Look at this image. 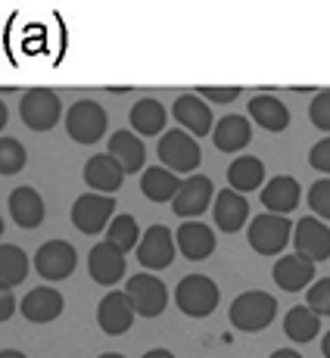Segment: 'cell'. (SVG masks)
Instances as JSON below:
<instances>
[{"mask_svg": "<svg viewBox=\"0 0 330 358\" xmlns=\"http://www.w3.org/2000/svg\"><path fill=\"white\" fill-rule=\"evenodd\" d=\"M278 315V299L265 290H246L231 302V324L243 334H259Z\"/></svg>", "mask_w": 330, "mask_h": 358, "instance_id": "obj_1", "label": "cell"}, {"mask_svg": "<svg viewBox=\"0 0 330 358\" xmlns=\"http://www.w3.org/2000/svg\"><path fill=\"white\" fill-rule=\"evenodd\" d=\"M156 153H159V162L168 171H175V175H194L199 169V162H203V150H199V143L194 141V134H187V131H181V128L165 131L159 137Z\"/></svg>", "mask_w": 330, "mask_h": 358, "instance_id": "obj_2", "label": "cell"}, {"mask_svg": "<svg viewBox=\"0 0 330 358\" xmlns=\"http://www.w3.org/2000/svg\"><path fill=\"white\" fill-rule=\"evenodd\" d=\"M218 299H222L218 284L212 278H206V274H187V278H181V284L175 290L178 308L187 318H206V315H212Z\"/></svg>", "mask_w": 330, "mask_h": 358, "instance_id": "obj_3", "label": "cell"}, {"mask_svg": "<svg viewBox=\"0 0 330 358\" xmlns=\"http://www.w3.org/2000/svg\"><path fill=\"white\" fill-rule=\"evenodd\" d=\"M66 131L75 143H97L106 134V113L94 100H75L66 109Z\"/></svg>", "mask_w": 330, "mask_h": 358, "instance_id": "obj_4", "label": "cell"}, {"mask_svg": "<svg viewBox=\"0 0 330 358\" xmlns=\"http://www.w3.org/2000/svg\"><path fill=\"white\" fill-rule=\"evenodd\" d=\"M19 115L31 131H50L63 119V103H59L57 91L34 87V91H25V97L19 100Z\"/></svg>", "mask_w": 330, "mask_h": 358, "instance_id": "obj_5", "label": "cell"}, {"mask_svg": "<svg viewBox=\"0 0 330 358\" xmlns=\"http://www.w3.org/2000/svg\"><path fill=\"white\" fill-rule=\"evenodd\" d=\"M128 299H131L134 312L141 315V318H159L165 312V306H168V290H165V284L156 274H134L131 280H128L125 287Z\"/></svg>", "mask_w": 330, "mask_h": 358, "instance_id": "obj_6", "label": "cell"}, {"mask_svg": "<svg viewBox=\"0 0 330 358\" xmlns=\"http://www.w3.org/2000/svg\"><path fill=\"white\" fill-rule=\"evenodd\" d=\"M290 218L284 215H259L252 218L250 224V246L259 252V256H278V252H284V246L290 243Z\"/></svg>", "mask_w": 330, "mask_h": 358, "instance_id": "obj_7", "label": "cell"}, {"mask_svg": "<svg viewBox=\"0 0 330 358\" xmlns=\"http://www.w3.org/2000/svg\"><path fill=\"white\" fill-rule=\"evenodd\" d=\"M78 265V252L66 240H47L34 252V271L44 280H66Z\"/></svg>", "mask_w": 330, "mask_h": 358, "instance_id": "obj_8", "label": "cell"}, {"mask_svg": "<svg viewBox=\"0 0 330 358\" xmlns=\"http://www.w3.org/2000/svg\"><path fill=\"white\" fill-rule=\"evenodd\" d=\"M113 212H115V196L85 194L72 206V224L81 234H100L103 228L113 224Z\"/></svg>", "mask_w": 330, "mask_h": 358, "instance_id": "obj_9", "label": "cell"}, {"mask_svg": "<svg viewBox=\"0 0 330 358\" xmlns=\"http://www.w3.org/2000/svg\"><path fill=\"white\" fill-rule=\"evenodd\" d=\"M178 250V240L165 224H150L141 237V246H137V259H141L143 268L150 271H162V268L171 265Z\"/></svg>", "mask_w": 330, "mask_h": 358, "instance_id": "obj_10", "label": "cell"}, {"mask_svg": "<svg viewBox=\"0 0 330 358\" xmlns=\"http://www.w3.org/2000/svg\"><path fill=\"white\" fill-rule=\"evenodd\" d=\"M134 318H137V312H134V306H131V299H128V293L125 290H113V293H106L100 299V306H97V324L100 330L106 336H122V334H128L134 324Z\"/></svg>", "mask_w": 330, "mask_h": 358, "instance_id": "obj_11", "label": "cell"}, {"mask_svg": "<svg viewBox=\"0 0 330 358\" xmlns=\"http://www.w3.org/2000/svg\"><path fill=\"white\" fill-rule=\"evenodd\" d=\"M212 196H215V190H212L209 178L206 175H190L187 181L181 184L178 196L171 199V209H175V215L184 218V222H196V215H203V212L209 209Z\"/></svg>", "mask_w": 330, "mask_h": 358, "instance_id": "obj_12", "label": "cell"}, {"mask_svg": "<svg viewBox=\"0 0 330 358\" xmlns=\"http://www.w3.org/2000/svg\"><path fill=\"white\" fill-rule=\"evenodd\" d=\"M293 246L308 262H327L330 259V228L321 218H302V222H296V228H293Z\"/></svg>", "mask_w": 330, "mask_h": 358, "instance_id": "obj_13", "label": "cell"}, {"mask_svg": "<svg viewBox=\"0 0 330 358\" xmlns=\"http://www.w3.org/2000/svg\"><path fill=\"white\" fill-rule=\"evenodd\" d=\"M87 271L100 287H113L115 280L125 278V252H119L109 240H100L87 252Z\"/></svg>", "mask_w": 330, "mask_h": 358, "instance_id": "obj_14", "label": "cell"}, {"mask_svg": "<svg viewBox=\"0 0 330 358\" xmlns=\"http://www.w3.org/2000/svg\"><path fill=\"white\" fill-rule=\"evenodd\" d=\"M271 278H274V284L287 293L306 290V287L315 284V262H308L306 256H299V252L280 256L271 268Z\"/></svg>", "mask_w": 330, "mask_h": 358, "instance_id": "obj_15", "label": "cell"}, {"mask_svg": "<svg viewBox=\"0 0 330 358\" xmlns=\"http://www.w3.org/2000/svg\"><path fill=\"white\" fill-rule=\"evenodd\" d=\"M63 293L53 290V287H34V290L25 293L19 312L31 321V324H50L63 315Z\"/></svg>", "mask_w": 330, "mask_h": 358, "instance_id": "obj_16", "label": "cell"}, {"mask_svg": "<svg viewBox=\"0 0 330 358\" xmlns=\"http://www.w3.org/2000/svg\"><path fill=\"white\" fill-rule=\"evenodd\" d=\"M171 115L194 137H206L212 131V109L199 94H181L175 100V106H171Z\"/></svg>", "mask_w": 330, "mask_h": 358, "instance_id": "obj_17", "label": "cell"}, {"mask_svg": "<svg viewBox=\"0 0 330 358\" xmlns=\"http://www.w3.org/2000/svg\"><path fill=\"white\" fill-rule=\"evenodd\" d=\"M175 240H178V250L184 252L190 262H203L215 252V231L203 222H181V228L175 231Z\"/></svg>", "mask_w": 330, "mask_h": 358, "instance_id": "obj_18", "label": "cell"}, {"mask_svg": "<svg viewBox=\"0 0 330 358\" xmlns=\"http://www.w3.org/2000/svg\"><path fill=\"white\" fill-rule=\"evenodd\" d=\"M85 181L91 190H100L103 196H113L115 190L122 187V181H125V169L109 153L91 156V159L85 162Z\"/></svg>", "mask_w": 330, "mask_h": 358, "instance_id": "obj_19", "label": "cell"}, {"mask_svg": "<svg viewBox=\"0 0 330 358\" xmlns=\"http://www.w3.org/2000/svg\"><path fill=\"white\" fill-rule=\"evenodd\" d=\"M6 209H10L13 222L25 231L38 228V224L47 218V206H44V199H41V194L34 187H16L10 194V199H6Z\"/></svg>", "mask_w": 330, "mask_h": 358, "instance_id": "obj_20", "label": "cell"}, {"mask_svg": "<svg viewBox=\"0 0 330 358\" xmlns=\"http://www.w3.org/2000/svg\"><path fill=\"white\" fill-rule=\"evenodd\" d=\"M106 143H109V156L125 169V175H137L147 165V147H143L141 134H134V131H115Z\"/></svg>", "mask_w": 330, "mask_h": 358, "instance_id": "obj_21", "label": "cell"}, {"mask_svg": "<svg viewBox=\"0 0 330 358\" xmlns=\"http://www.w3.org/2000/svg\"><path fill=\"white\" fill-rule=\"evenodd\" d=\"M252 141V125L246 115H222L212 131V143L222 153H240Z\"/></svg>", "mask_w": 330, "mask_h": 358, "instance_id": "obj_22", "label": "cell"}, {"mask_svg": "<svg viewBox=\"0 0 330 358\" xmlns=\"http://www.w3.org/2000/svg\"><path fill=\"white\" fill-rule=\"evenodd\" d=\"M262 206L271 215H287L299 206V181L290 175H274L262 190Z\"/></svg>", "mask_w": 330, "mask_h": 358, "instance_id": "obj_23", "label": "cell"}, {"mask_svg": "<svg viewBox=\"0 0 330 358\" xmlns=\"http://www.w3.org/2000/svg\"><path fill=\"white\" fill-rule=\"evenodd\" d=\"M246 218H250V203H246L243 194L228 187L215 196V228L218 231H224V234L240 231L246 224Z\"/></svg>", "mask_w": 330, "mask_h": 358, "instance_id": "obj_24", "label": "cell"}, {"mask_svg": "<svg viewBox=\"0 0 330 358\" xmlns=\"http://www.w3.org/2000/svg\"><path fill=\"white\" fill-rule=\"evenodd\" d=\"M246 109H250V115L265 131H274V134H280V131L290 128V109H287L278 97H271V94H259V97H252Z\"/></svg>", "mask_w": 330, "mask_h": 358, "instance_id": "obj_25", "label": "cell"}, {"mask_svg": "<svg viewBox=\"0 0 330 358\" xmlns=\"http://www.w3.org/2000/svg\"><path fill=\"white\" fill-rule=\"evenodd\" d=\"M181 184H184L181 178H178L175 171H168L165 165H153V169H147L141 178V190L150 203H168V199H175Z\"/></svg>", "mask_w": 330, "mask_h": 358, "instance_id": "obj_26", "label": "cell"}, {"mask_svg": "<svg viewBox=\"0 0 330 358\" xmlns=\"http://www.w3.org/2000/svg\"><path fill=\"white\" fill-rule=\"evenodd\" d=\"M165 119H168V113H165V106L156 97H143L131 106V125H134V134L141 137L162 134Z\"/></svg>", "mask_w": 330, "mask_h": 358, "instance_id": "obj_27", "label": "cell"}, {"mask_svg": "<svg viewBox=\"0 0 330 358\" xmlns=\"http://www.w3.org/2000/svg\"><path fill=\"white\" fill-rule=\"evenodd\" d=\"M228 184L237 194H246V190H259L265 184V165L256 159V156H237L228 165Z\"/></svg>", "mask_w": 330, "mask_h": 358, "instance_id": "obj_28", "label": "cell"}, {"mask_svg": "<svg viewBox=\"0 0 330 358\" xmlns=\"http://www.w3.org/2000/svg\"><path fill=\"white\" fill-rule=\"evenodd\" d=\"M321 330V315H315L308 306H293L284 315V334L293 343H312Z\"/></svg>", "mask_w": 330, "mask_h": 358, "instance_id": "obj_29", "label": "cell"}, {"mask_svg": "<svg viewBox=\"0 0 330 358\" xmlns=\"http://www.w3.org/2000/svg\"><path fill=\"white\" fill-rule=\"evenodd\" d=\"M25 274H29V256H25L22 246L3 243L0 246V287L13 290L16 284H22Z\"/></svg>", "mask_w": 330, "mask_h": 358, "instance_id": "obj_30", "label": "cell"}, {"mask_svg": "<svg viewBox=\"0 0 330 358\" xmlns=\"http://www.w3.org/2000/svg\"><path fill=\"white\" fill-rule=\"evenodd\" d=\"M106 240L115 246L119 252H131L141 246V231H137L134 215H115L113 224L106 228Z\"/></svg>", "mask_w": 330, "mask_h": 358, "instance_id": "obj_31", "label": "cell"}, {"mask_svg": "<svg viewBox=\"0 0 330 358\" xmlns=\"http://www.w3.org/2000/svg\"><path fill=\"white\" fill-rule=\"evenodd\" d=\"M25 159H29V153H25V147L16 137H10V134L0 137V175H16V171H22Z\"/></svg>", "mask_w": 330, "mask_h": 358, "instance_id": "obj_32", "label": "cell"}, {"mask_svg": "<svg viewBox=\"0 0 330 358\" xmlns=\"http://www.w3.org/2000/svg\"><path fill=\"white\" fill-rule=\"evenodd\" d=\"M308 206H312V215L330 218V178H321L308 187Z\"/></svg>", "mask_w": 330, "mask_h": 358, "instance_id": "obj_33", "label": "cell"}, {"mask_svg": "<svg viewBox=\"0 0 330 358\" xmlns=\"http://www.w3.org/2000/svg\"><path fill=\"white\" fill-rule=\"evenodd\" d=\"M306 299H308V308H312L315 315H330V278L315 280V284L306 290Z\"/></svg>", "mask_w": 330, "mask_h": 358, "instance_id": "obj_34", "label": "cell"}, {"mask_svg": "<svg viewBox=\"0 0 330 358\" xmlns=\"http://www.w3.org/2000/svg\"><path fill=\"white\" fill-rule=\"evenodd\" d=\"M308 119H312V125H315V128L330 131V91L315 94L312 106H308Z\"/></svg>", "mask_w": 330, "mask_h": 358, "instance_id": "obj_35", "label": "cell"}, {"mask_svg": "<svg viewBox=\"0 0 330 358\" xmlns=\"http://www.w3.org/2000/svg\"><path fill=\"white\" fill-rule=\"evenodd\" d=\"M308 165L318 171H324V175H330V137H324V141H318L312 147V153H308Z\"/></svg>", "mask_w": 330, "mask_h": 358, "instance_id": "obj_36", "label": "cell"}, {"mask_svg": "<svg viewBox=\"0 0 330 358\" xmlns=\"http://www.w3.org/2000/svg\"><path fill=\"white\" fill-rule=\"evenodd\" d=\"M196 91H199V97H206L212 103H234L240 97L237 85H231V87H196Z\"/></svg>", "mask_w": 330, "mask_h": 358, "instance_id": "obj_37", "label": "cell"}, {"mask_svg": "<svg viewBox=\"0 0 330 358\" xmlns=\"http://www.w3.org/2000/svg\"><path fill=\"white\" fill-rule=\"evenodd\" d=\"M10 315H13V296H10V290H3V302H0V321H10Z\"/></svg>", "mask_w": 330, "mask_h": 358, "instance_id": "obj_38", "label": "cell"}, {"mask_svg": "<svg viewBox=\"0 0 330 358\" xmlns=\"http://www.w3.org/2000/svg\"><path fill=\"white\" fill-rule=\"evenodd\" d=\"M268 358H302L299 352H293V349H274Z\"/></svg>", "mask_w": 330, "mask_h": 358, "instance_id": "obj_39", "label": "cell"}, {"mask_svg": "<svg viewBox=\"0 0 330 358\" xmlns=\"http://www.w3.org/2000/svg\"><path fill=\"white\" fill-rule=\"evenodd\" d=\"M141 358H175L168 352V349H150V352H143Z\"/></svg>", "mask_w": 330, "mask_h": 358, "instance_id": "obj_40", "label": "cell"}, {"mask_svg": "<svg viewBox=\"0 0 330 358\" xmlns=\"http://www.w3.org/2000/svg\"><path fill=\"white\" fill-rule=\"evenodd\" d=\"M0 358H25V352H19V349H3Z\"/></svg>", "mask_w": 330, "mask_h": 358, "instance_id": "obj_41", "label": "cell"}, {"mask_svg": "<svg viewBox=\"0 0 330 358\" xmlns=\"http://www.w3.org/2000/svg\"><path fill=\"white\" fill-rule=\"evenodd\" d=\"M321 352H324V358H330V330L324 334V340H321Z\"/></svg>", "mask_w": 330, "mask_h": 358, "instance_id": "obj_42", "label": "cell"}, {"mask_svg": "<svg viewBox=\"0 0 330 358\" xmlns=\"http://www.w3.org/2000/svg\"><path fill=\"white\" fill-rule=\"evenodd\" d=\"M97 358H125V355H119V352H103V355H97Z\"/></svg>", "mask_w": 330, "mask_h": 358, "instance_id": "obj_43", "label": "cell"}]
</instances>
